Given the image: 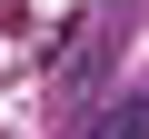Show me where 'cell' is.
I'll return each instance as SVG.
<instances>
[{"instance_id": "1", "label": "cell", "mask_w": 149, "mask_h": 139, "mask_svg": "<svg viewBox=\"0 0 149 139\" xmlns=\"http://www.w3.org/2000/svg\"><path fill=\"white\" fill-rule=\"evenodd\" d=\"M100 139H149V99H119V109L100 119Z\"/></svg>"}]
</instances>
